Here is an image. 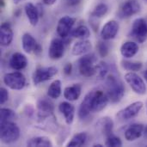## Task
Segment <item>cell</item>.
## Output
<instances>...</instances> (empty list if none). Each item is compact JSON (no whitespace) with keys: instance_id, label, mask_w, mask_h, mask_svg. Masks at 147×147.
Masks as SVG:
<instances>
[{"instance_id":"obj_1","label":"cell","mask_w":147,"mask_h":147,"mask_svg":"<svg viewBox=\"0 0 147 147\" xmlns=\"http://www.w3.org/2000/svg\"><path fill=\"white\" fill-rule=\"evenodd\" d=\"M106 94L111 103H118L125 95L123 83L115 75H109L106 78Z\"/></svg>"},{"instance_id":"obj_2","label":"cell","mask_w":147,"mask_h":147,"mask_svg":"<svg viewBox=\"0 0 147 147\" xmlns=\"http://www.w3.org/2000/svg\"><path fill=\"white\" fill-rule=\"evenodd\" d=\"M97 62V58L94 53L84 54L78 61V71L80 74L84 77H93L97 72V68L96 65Z\"/></svg>"},{"instance_id":"obj_3","label":"cell","mask_w":147,"mask_h":147,"mask_svg":"<svg viewBox=\"0 0 147 147\" xmlns=\"http://www.w3.org/2000/svg\"><path fill=\"white\" fill-rule=\"evenodd\" d=\"M20 137V129L13 121L1 122L0 139L3 144H12Z\"/></svg>"},{"instance_id":"obj_4","label":"cell","mask_w":147,"mask_h":147,"mask_svg":"<svg viewBox=\"0 0 147 147\" xmlns=\"http://www.w3.org/2000/svg\"><path fill=\"white\" fill-rule=\"evenodd\" d=\"M3 83L11 90H21L26 85V78L22 72L19 71L9 72L4 75Z\"/></svg>"},{"instance_id":"obj_5","label":"cell","mask_w":147,"mask_h":147,"mask_svg":"<svg viewBox=\"0 0 147 147\" xmlns=\"http://www.w3.org/2000/svg\"><path fill=\"white\" fill-rule=\"evenodd\" d=\"M90 93L91 112L96 113L103 110L109 102L107 94L102 90H93L90 91Z\"/></svg>"},{"instance_id":"obj_6","label":"cell","mask_w":147,"mask_h":147,"mask_svg":"<svg viewBox=\"0 0 147 147\" xmlns=\"http://www.w3.org/2000/svg\"><path fill=\"white\" fill-rule=\"evenodd\" d=\"M125 80L138 95H145L146 93V84L142 78L134 71H129L125 74Z\"/></svg>"},{"instance_id":"obj_7","label":"cell","mask_w":147,"mask_h":147,"mask_svg":"<svg viewBox=\"0 0 147 147\" xmlns=\"http://www.w3.org/2000/svg\"><path fill=\"white\" fill-rule=\"evenodd\" d=\"M58 73V69L55 66L48 67H37L33 74V83L34 85H38L40 83L52 79Z\"/></svg>"},{"instance_id":"obj_8","label":"cell","mask_w":147,"mask_h":147,"mask_svg":"<svg viewBox=\"0 0 147 147\" xmlns=\"http://www.w3.org/2000/svg\"><path fill=\"white\" fill-rule=\"evenodd\" d=\"M131 35L139 42L143 43L147 39V24L145 19H136L132 26Z\"/></svg>"},{"instance_id":"obj_9","label":"cell","mask_w":147,"mask_h":147,"mask_svg":"<svg viewBox=\"0 0 147 147\" xmlns=\"http://www.w3.org/2000/svg\"><path fill=\"white\" fill-rule=\"evenodd\" d=\"M22 49L27 53H33L36 55H40L42 52L41 46L28 33H26L22 35Z\"/></svg>"},{"instance_id":"obj_10","label":"cell","mask_w":147,"mask_h":147,"mask_svg":"<svg viewBox=\"0 0 147 147\" xmlns=\"http://www.w3.org/2000/svg\"><path fill=\"white\" fill-rule=\"evenodd\" d=\"M143 106H144V104L142 102H140V101L134 102L131 103L130 105H128L127 107H126L125 109H123L122 110H121L117 114V117L121 121H127V120L133 119L140 114V112L143 109Z\"/></svg>"},{"instance_id":"obj_11","label":"cell","mask_w":147,"mask_h":147,"mask_svg":"<svg viewBox=\"0 0 147 147\" xmlns=\"http://www.w3.org/2000/svg\"><path fill=\"white\" fill-rule=\"evenodd\" d=\"M76 22V18L65 16L61 17L57 24V33L61 38H66L69 34H71V32L72 30V28Z\"/></svg>"},{"instance_id":"obj_12","label":"cell","mask_w":147,"mask_h":147,"mask_svg":"<svg viewBox=\"0 0 147 147\" xmlns=\"http://www.w3.org/2000/svg\"><path fill=\"white\" fill-rule=\"evenodd\" d=\"M140 10V4L137 0H127L120 7L118 15L121 18H128L139 13Z\"/></svg>"},{"instance_id":"obj_13","label":"cell","mask_w":147,"mask_h":147,"mask_svg":"<svg viewBox=\"0 0 147 147\" xmlns=\"http://www.w3.org/2000/svg\"><path fill=\"white\" fill-rule=\"evenodd\" d=\"M65 54V42L63 40L59 38H54L52 40L49 50H48V55L52 59H61Z\"/></svg>"},{"instance_id":"obj_14","label":"cell","mask_w":147,"mask_h":147,"mask_svg":"<svg viewBox=\"0 0 147 147\" xmlns=\"http://www.w3.org/2000/svg\"><path fill=\"white\" fill-rule=\"evenodd\" d=\"M119 28H120V25L116 21H115V20L109 21L102 27V28L101 30V36H102V40H110L114 39L117 35V34L119 32Z\"/></svg>"},{"instance_id":"obj_15","label":"cell","mask_w":147,"mask_h":147,"mask_svg":"<svg viewBox=\"0 0 147 147\" xmlns=\"http://www.w3.org/2000/svg\"><path fill=\"white\" fill-rule=\"evenodd\" d=\"M38 116L40 119H46L50 117L54 111V106L53 102L46 98H40L37 102Z\"/></svg>"},{"instance_id":"obj_16","label":"cell","mask_w":147,"mask_h":147,"mask_svg":"<svg viewBox=\"0 0 147 147\" xmlns=\"http://www.w3.org/2000/svg\"><path fill=\"white\" fill-rule=\"evenodd\" d=\"M13 40V30L9 22H3L0 27V43L3 47H8Z\"/></svg>"},{"instance_id":"obj_17","label":"cell","mask_w":147,"mask_h":147,"mask_svg":"<svg viewBox=\"0 0 147 147\" xmlns=\"http://www.w3.org/2000/svg\"><path fill=\"white\" fill-rule=\"evenodd\" d=\"M144 128V125L140 123H134L130 125L125 131V139L130 142L138 140L143 135Z\"/></svg>"},{"instance_id":"obj_18","label":"cell","mask_w":147,"mask_h":147,"mask_svg":"<svg viewBox=\"0 0 147 147\" xmlns=\"http://www.w3.org/2000/svg\"><path fill=\"white\" fill-rule=\"evenodd\" d=\"M9 64L13 70L21 71L28 65V59L24 54L21 53H15L10 56Z\"/></svg>"},{"instance_id":"obj_19","label":"cell","mask_w":147,"mask_h":147,"mask_svg":"<svg viewBox=\"0 0 147 147\" xmlns=\"http://www.w3.org/2000/svg\"><path fill=\"white\" fill-rule=\"evenodd\" d=\"M59 112L64 115L65 121L67 125H71L73 122L75 115V108L68 102H63L59 105Z\"/></svg>"},{"instance_id":"obj_20","label":"cell","mask_w":147,"mask_h":147,"mask_svg":"<svg viewBox=\"0 0 147 147\" xmlns=\"http://www.w3.org/2000/svg\"><path fill=\"white\" fill-rule=\"evenodd\" d=\"M92 48V44L88 40H81L74 43L71 48V53L75 56L84 55L88 53Z\"/></svg>"},{"instance_id":"obj_21","label":"cell","mask_w":147,"mask_h":147,"mask_svg":"<svg viewBox=\"0 0 147 147\" xmlns=\"http://www.w3.org/2000/svg\"><path fill=\"white\" fill-rule=\"evenodd\" d=\"M139 45L134 41L124 42L121 47V53L126 59H131L139 52Z\"/></svg>"},{"instance_id":"obj_22","label":"cell","mask_w":147,"mask_h":147,"mask_svg":"<svg viewBox=\"0 0 147 147\" xmlns=\"http://www.w3.org/2000/svg\"><path fill=\"white\" fill-rule=\"evenodd\" d=\"M81 92L82 86L79 84H74L64 90V97L70 102H74L80 97Z\"/></svg>"},{"instance_id":"obj_23","label":"cell","mask_w":147,"mask_h":147,"mask_svg":"<svg viewBox=\"0 0 147 147\" xmlns=\"http://www.w3.org/2000/svg\"><path fill=\"white\" fill-rule=\"evenodd\" d=\"M25 13L29 21V23L32 26L37 25V23L39 22V18L40 15L37 7L32 3H28L25 5Z\"/></svg>"},{"instance_id":"obj_24","label":"cell","mask_w":147,"mask_h":147,"mask_svg":"<svg viewBox=\"0 0 147 147\" xmlns=\"http://www.w3.org/2000/svg\"><path fill=\"white\" fill-rule=\"evenodd\" d=\"M91 113V104H90V93L89 92L84 98L79 109H78V117L81 120L86 119Z\"/></svg>"},{"instance_id":"obj_25","label":"cell","mask_w":147,"mask_h":147,"mask_svg":"<svg viewBox=\"0 0 147 147\" xmlns=\"http://www.w3.org/2000/svg\"><path fill=\"white\" fill-rule=\"evenodd\" d=\"M27 146L30 147H51L53 146V143L47 137L38 136L30 139L27 142Z\"/></svg>"},{"instance_id":"obj_26","label":"cell","mask_w":147,"mask_h":147,"mask_svg":"<svg viewBox=\"0 0 147 147\" xmlns=\"http://www.w3.org/2000/svg\"><path fill=\"white\" fill-rule=\"evenodd\" d=\"M99 126L101 127L102 133L104 134V136L107 138L113 134V129H114V121L109 117H103L99 121Z\"/></svg>"},{"instance_id":"obj_27","label":"cell","mask_w":147,"mask_h":147,"mask_svg":"<svg viewBox=\"0 0 147 147\" xmlns=\"http://www.w3.org/2000/svg\"><path fill=\"white\" fill-rule=\"evenodd\" d=\"M88 139V135L85 132H82L79 134H75L71 140L69 141V143L67 144V146L70 147H79L83 146L85 145L86 141Z\"/></svg>"},{"instance_id":"obj_28","label":"cell","mask_w":147,"mask_h":147,"mask_svg":"<svg viewBox=\"0 0 147 147\" xmlns=\"http://www.w3.org/2000/svg\"><path fill=\"white\" fill-rule=\"evenodd\" d=\"M61 81L54 80L47 90V96L52 99H58L61 95Z\"/></svg>"},{"instance_id":"obj_29","label":"cell","mask_w":147,"mask_h":147,"mask_svg":"<svg viewBox=\"0 0 147 147\" xmlns=\"http://www.w3.org/2000/svg\"><path fill=\"white\" fill-rule=\"evenodd\" d=\"M71 35L81 40H86L90 36V31L88 27L84 25H79L78 27L71 30Z\"/></svg>"},{"instance_id":"obj_30","label":"cell","mask_w":147,"mask_h":147,"mask_svg":"<svg viewBox=\"0 0 147 147\" xmlns=\"http://www.w3.org/2000/svg\"><path fill=\"white\" fill-rule=\"evenodd\" d=\"M0 116H1V122H7V121H13L16 119V114L10 109H1L0 110Z\"/></svg>"},{"instance_id":"obj_31","label":"cell","mask_w":147,"mask_h":147,"mask_svg":"<svg viewBox=\"0 0 147 147\" xmlns=\"http://www.w3.org/2000/svg\"><path fill=\"white\" fill-rule=\"evenodd\" d=\"M121 66L123 69L129 71H140L143 64L141 62H133V61H128V60H122L121 61Z\"/></svg>"},{"instance_id":"obj_32","label":"cell","mask_w":147,"mask_h":147,"mask_svg":"<svg viewBox=\"0 0 147 147\" xmlns=\"http://www.w3.org/2000/svg\"><path fill=\"white\" fill-rule=\"evenodd\" d=\"M108 10H109V8H108L107 4H105V3H99V4H97L95 7L94 10L91 12V16L97 17V18L102 17L103 16H105L107 14Z\"/></svg>"},{"instance_id":"obj_33","label":"cell","mask_w":147,"mask_h":147,"mask_svg":"<svg viewBox=\"0 0 147 147\" xmlns=\"http://www.w3.org/2000/svg\"><path fill=\"white\" fill-rule=\"evenodd\" d=\"M105 146L111 147H121L122 146V141L119 137L112 134V135L107 137Z\"/></svg>"},{"instance_id":"obj_34","label":"cell","mask_w":147,"mask_h":147,"mask_svg":"<svg viewBox=\"0 0 147 147\" xmlns=\"http://www.w3.org/2000/svg\"><path fill=\"white\" fill-rule=\"evenodd\" d=\"M96 68H97V72L96 74L98 75L99 78L100 79H103L107 77V74L109 72V65H107V63L105 62H100L97 65H96Z\"/></svg>"},{"instance_id":"obj_35","label":"cell","mask_w":147,"mask_h":147,"mask_svg":"<svg viewBox=\"0 0 147 147\" xmlns=\"http://www.w3.org/2000/svg\"><path fill=\"white\" fill-rule=\"evenodd\" d=\"M96 48H97L99 55L102 58H105L108 56L109 52V45L105 41L100 40L96 45Z\"/></svg>"},{"instance_id":"obj_36","label":"cell","mask_w":147,"mask_h":147,"mask_svg":"<svg viewBox=\"0 0 147 147\" xmlns=\"http://www.w3.org/2000/svg\"><path fill=\"white\" fill-rule=\"evenodd\" d=\"M9 100V92L5 88L0 89V102L1 104H4Z\"/></svg>"},{"instance_id":"obj_37","label":"cell","mask_w":147,"mask_h":147,"mask_svg":"<svg viewBox=\"0 0 147 147\" xmlns=\"http://www.w3.org/2000/svg\"><path fill=\"white\" fill-rule=\"evenodd\" d=\"M71 71H72V65L71 63H67L64 66V73L66 76H69V75H71Z\"/></svg>"},{"instance_id":"obj_38","label":"cell","mask_w":147,"mask_h":147,"mask_svg":"<svg viewBox=\"0 0 147 147\" xmlns=\"http://www.w3.org/2000/svg\"><path fill=\"white\" fill-rule=\"evenodd\" d=\"M66 3L69 4V5H71V6H74V5H78V3H80V2L82 0H65Z\"/></svg>"},{"instance_id":"obj_39","label":"cell","mask_w":147,"mask_h":147,"mask_svg":"<svg viewBox=\"0 0 147 147\" xmlns=\"http://www.w3.org/2000/svg\"><path fill=\"white\" fill-rule=\"evenodd\" d=\"M42 1H43V3L47 5H53L57 2V0H42Z\"/></svg>"},{"instance_id":"obj_40","label":"cell","mask_w":147,"mask_h":147,"mask_svg":"<svg viewBox=\"0 0 147 147\" xmlns=\"http://www.w3.org/2000/svg\"><path fill=\"white\" fill-rule=\"evenodd\" d=\"M143 135H144V137H145V139H146L147 140V125L145 127V128H144V133H143Z\"/></svg>"},{"instance_id":"obj_41","label":"cell","mask_w":147,"mask_h":147,"mask_svg":"<svg viewBox=\"0 0 147 147\" xmlns=\"http://www.w3.org/2000/svg\"><path fill=\"white\" fill-rule=\"evenodd\" d=\"M144 77H145V78H146V80L147 81V70L145 71V73H144Z\"/></svg>"},{"instance_id":"obj_42","label":"cell","mask_w":147,"mask_h":147,"mask_svg":"<svg viewBox=\"0 0 147 147\" xmlns=\"http://www.w3.org/2000/svg\"><path fill=\"white\" fill-rule=\"evenodd\" d=\"M21 1H22V0H13V2H14L15 3H18L21 2Z\"/></svg>"},{"instance_id":"obj_43","label":"cell","mask_w":147,"mask_h":147,"mask_svg":"<svg viewBox=\"0 0 147 147\" xmlns=\"http://www.w3.org/2000/svg\"><path fill=\"white\" fill-rule=\"evenodd\" d=\"M93 146H98V147H102V145H100V144H97V145H94Z\"/></svg>"},{"instance_id":"obj_44","label":"cell","mask_w":147,"mask_h":147,"mask_svg":"<svg viewBox=\"0 0 147 147\" xmlns=\"http://www.w3.org/2000/svg\"><path fill=\"white\" fill-rule=\"evenodd\" d=\"M146 2H147V0H146Z\"/></svg>"}]
</instances>
